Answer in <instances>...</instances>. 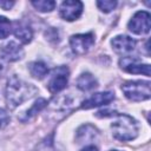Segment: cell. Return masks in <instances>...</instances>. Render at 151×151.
Returning <instances> with one entry per match:
<instances>
[{"label":"cell","mask_w":151,"mask_h":151,"mask_svg":"<svg viewBox=\"0 0 151 151\" xmlns=\"http://www.w3.org/2000/svg\"><path fill=\"white\" fill-rule=\"evenodd\" d=\"M38 92V88L28 84L20 78H18L15 74H13L11 78L7 80V86H6V101L7 105L11 110L15 109L27 99H31L33 96H35Z\"/></svg>","instance_id":"6da1fadb"},{"label":"cell","mask_w":151,"mask_h":151,"mask_svg":"<svg viewBox=\"0 0 151 151\" xmlns=\"http://www.w3.org/2000/svg\"><path fill=\"white\" fill-rule=\"evenodd\" d=\"M111 117L116 119L111 124L112 134L116 139L122 142L132 140L138 136V123L129 114L112 112Z\"/></svg>","instance_id":"7a4b0ae2"},{"label":"cell","mask_w":151,"mask_h":151,"mask_svg":"<svg viewBox=\"0 0 151 151\" xmlns=\"http://www.w3.org/2000/svg\"><path fill=\"white\" fill-rule=\"evenodd\" d=\"M122 91L125 97L132 101H142L150 98V83L149 81H126L122 85Z\"/></svg>","instance_id":"3957f363"},{"label":"cell","mask_w":151,"mask_h":151,"mask_svg":"<svg viewBox=\"0 0 151 151\" xmlns=\"http://www.w3.org/2000/svg\"><path fill=\"white\" fill-rule=\"evenodd\" d=\"M68 81V68L66 66H58L52 71V76L48 80L47 88L52 93H57L64 90Z\"/></svg>","instance_id":"277c9868"},{"label":"cell","mask_w":151,"mask_h":151,"mask_svg":"<svg viewBox=\"0 0 151 151\" xmlns=\"http://www.w3.org/2000/svg\"><path fill=\"white\" fill-rule=\"evenodd\" d=\"M129 29L134 34H146L150 31V14L146 11L137 12L127 25Z\"/></svg>","instance_id":"5b68a950"},{"label":"cell","mask_w":151,"mask_h":151,"mask_svg":"<svg viewBox=\"0 0 151 151\" xmlns=\"http://www.w3.org/2000/svg\"><path fill=\"white\" fill-rule=\"evenodd\" d=\"M94 44V35L92 33L74 34L70 38V45L76 54H85Z\"/></svg>","instance_id":"8992f818"},{"label":"cell","mask_w":151,"mask_h":151,"mask_svg":"<svg viewBox=\"0 0 151 151\" xmlns=\"http://www.w3.org/2000/svg\"><path fill=\"white\" fill-rule=\"evenodd\" d=\"M119 65L123 70H125L129 73L133 74H144L146 77L150 76V65L149 64H142L138 59L132 57H124L120 59Z\"/></svg>","instance_id":"52a82bcc"},{"label":"cell","mask_w":151,"mask_h":151,"mask_svg":"<svg viewBox=\"0 0 151 151\" xmlns=\"http://www.w3.org/2000/svg\"><path fill=\"white\" fill-rule=\"evenodd\" d=\"M60 17L67 21L78 19L83 12V2L77 0H67L60 5Z\"/></svg>","instance_id":"ba28073f"},{"label":"cell","mask_w":151,"mask_h":151,"mask_svg":"<svg viewBox=\"0 0 151 151\" xmlns=\"http://www.w3.org/2000/svg\"><path fill=\"white\" fill-rule=\"evenodd\" d=\"M24 57V50L21 46L15 44L14 41H9L5 44L0 50V58L5 61H17Z\"/></svg>","instance_id":"9c48e42d"},{"label":"cell","mask_w":151,"mask_h":151,"mask_svg":"<svg viewBox=\"0 0 151 151\" xmlns=\"http://www.w3.org/2000/svg\"><path fill=\"white\" fill-rule=\"evenodd\" d=\"M114 99V94L113 92H98L92 94L90 98H87L83 104H81V109H93V107H98L101 105H107L109 103H111Z\"/></svg>","instance_id":"30bf717a"},{"label":"cell","mask_w":151,"mask_h":151,"mask_svg":"<svg viewBox=\"0 0 151 151\" xmlns=\"http://www.w3.org/2000/svg\"><path fill=\"white\" fill-rule=\"evenodd\" d=\"M136 40L129 35H117L111 40V45L117 53L124 54L131 52L136 47Z\"/></svg>","instance_id":"8fae6325"},{"label":"cell","mask_w":151,"mask_h":151,"mask_svg":"<svg viewBox=\"0 0 151 151\" xmlns=\"http://www.w3.org/2000/svg\"><path fill=\"white\" fill-rule=\"evenodd\" d=\"M13 33L15 35L17 39H19L22 44H28L32 38H33V32L31 29V27L24 22H14V27H13Z\"/></svg>","instance_id":"7c38bea8"},{"label":"cell","mask_w":151,"mask_h":151,"mask_svg":"<svg viewBox=\"0 0 151 151\" xmlns=\"http://www.w3.org/2000/svg\"><path fill=\"white\" fill-rule=\"evenodd\" d=\"M97 136H98V130L91 124H85L81 127H79L77 131V140L80 144L92 142L93 139H96Z\"/></svg>","instance_id":"4fadbf2b"},{"label":"cell","mask_w":151,"mask_h":151,"mask_svg":"<svg viewBox=\"0 0 151 151\" xmlns=\"http://www.w3.org/2000/svg\"><path fill=\"white\" fill-rule=\"evenodd\" d=\"M97 86H98L97 79L88 72H85V73L80 74L79 78L77 79V87L81 91H90V90H93Z\"/></svg>","instance_id":"5bb4252c"},{"label":"cell","mask_w":151,"mask_h":151,"mask_svg":"<svg viewBox=\"0 0 151 151\" xmlns=\"http://www.w3.org/2000/svg\"><path fill=\"white\" fill-rule=\"evenodd\" d=\"M29 73L35 78V79H42L47 73H48V67L44 61L37 60L33 61L28 65Z\"/></svg>","instance_id":"9a60e30c"},{"label":"cell","mask_w":151,"mask_h":151,"mask_svg":"<svg viewBox=\"0 0 151 151\" xmlns=\"http://www.w3.org/2000/svg\"><path fill=\"white\" fill-rule=\"evenodd\" d=\"M46 104H47V101H46L44 98L38 99V100L33 104V106H32L29 110H27L22 116L19 117V119H20L21 122H27L29 118H32V117H33L34 114H37L39 111H41V109H44Z\"/></svg>","instance_id":"2e32d148"},{"label":"cell","mask_w":151,"mask_h":151,"mask_svg":"<svg viewBox=\"0 0 151 151\" xmlns=\"http://www.w3.org/2000/svg\"><path fill=\"white\" fill-rule=\"evenodd\" d=\"M32 5L37 11L46 13V12H51L52 9H54L55 1H52V0H38V1H32Z\"/></svg>","instance_id":"e0dca14e"},{"label":"cell","mask_w":151,"mask_h":151,"mask_svg":"<svg viewBox=\"0 0 151 151\" xmlns=\"http://www.w3.org/2000/svg\"><path fill=\"white\" fill-rule=\"evenodd\" d=\"M12 29V24L11 21L6 18L0 15V39H5L9 35Z\"/></svg>","instance_id":"ac0fdd59"},{"label":"cell","mask_w":151,"mask_h":151,"mask_svg":"<svg viewBox=\"0 0 151 151\" xmlns=\"http://www.w3.org/2000/svg\"><path fill=\"white\" fill-rule=\"evenodd\" d=\"M97 6L99 7V9L104 13H109L112 9L116 8L117 6V1L113 0H104V1H97Z\"/></svg>","instance_id":"d6986e66"},{"label":"cell","mask_w":151,"mask_h":151,"mask_svg":"<svg viewBox=\"0 0 151 151\" xmlns=\"http://www.w3.org/2000/svg\"><path fill=\"white\" fill-rule=\"evenodd\" d=\"M33 151H54V147H53V144L50 139H45Z\"/></svg>","instance_id":"ffe728a7"},{"label":"cell","mask_w":151,"mask_h":151,"mask_svg":"<svg viewBox=\"0 0 151 151\" xmlns=\"http://www.w3.org/2000/svg\"><path fill=\"white\" fill-rule=\"evenodd\" d=\"M8 123H9V116H8V113L4 109H0V130L4 129Z\"/></svg>","instance_id":"44dd1931"},{"label":"cell","mask_w":151,"mask_h":151,"mask_svg":"<svg viewBox=\"0 0 151 151\" xmlns=\"http://www.w3.org/2000/svg\"><path fill=\"white\" fill-rule=\"evenodd\" d=\"M14 6V1H0V7L4 9H9Z\"/></svg>","instance_id":"7402d4cb"},{"label":"cell","mask_w":151,"mask_h":151,"mask_svg":"<svg viewBox=\"0 0 151 151\" xmlns=\"http://www.w3.org/2000/svg\"><path fill=\"white\" fill-rule=\"evenodd\" d=\"M80 151H98V149L94 146V145H87V146H85L83 150H80Z\"/></svg>","instance_id":"603a6c76"},{"label":"cell","mask_w":151,"mask_h":151,"mask_svg":"<svg viewBox=\"0 0 151 151\" xmlns=\"http://www.w3.org/2000/svg\"><path fill=\"white\" fill-rule=\"evenodd\" d=\"M111 151H118V150H111Z\"/></svg>","instance_id":"cb8c5ba5"}]
</instances>
